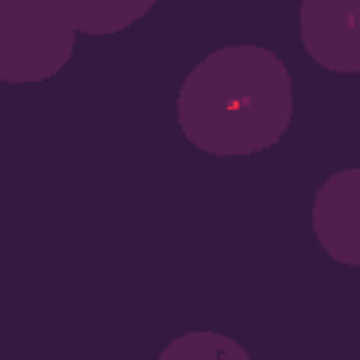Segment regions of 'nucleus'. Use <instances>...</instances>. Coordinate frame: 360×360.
I'll list each match as a JSON object with an SVG mask.
<instances>
[{"mask_svg":"<svg viewBox=\"0 0 360 360\" xmlns=\"http://www.w3.org/2000/svg\"><path fill=\"white\" fill-rule=\"evenodd\" d=\"M177 127L211 158H248L276 146L292 121V79L264 45H225L180 82Z\"/></svg>","mask_w":360,"mask_h":360,"instance_id":"f257e3e1","label":"nucleus"},{"mask_svg":"<svg viewBox=\"0 0 360 360\" xmlns=\"http://www.w3.org/2000/svg\"><path fill=\"white\" fill-rule=\"evenodd\" d=\"M152 0H0V82L37 84L62 73L76 34L127 31Z\"/></svg>","mask_w":360,"mask_h":360,"instance_id":"f03ea898","label":"nucleus"},{"mask_svg":"<svg viewBox=\"0 0 360 360\" xmlns=\"http://www.w3.org/2000/svg\"><path fill=\"white\" fill-rule=\"evenodd\" d=\"M357 0H304L298 8V34L307 56L329 73L360 70Z\"/></svg>","mask_w":360,"mask_h":360,"instance_id":"7ed1b4c3","label":"nucleus"},{"mask_svg":"<svg viewBox=\"0 0 360 360\" xmlns=\"http://www.w3.org/2000/svg\"><path fill=\"white\" fill-rule=\"evenodd\" d=\"M312 233L338 264H360V169L332 172L312 197Z\"/></svg>","mask_w":360,"mask_h":360,"instance_id":"20e7f679","label":"nucleus"},{"mask_svg":"<svg viewBox=\"0 0 360 360\" xmlns=\"http://www.w3.org/2000/svg\"><path fill=\"white\" fill-rule=\"evenodd\" d=\"M158 360H250V354L222 332L194 329L169 340Z\"/></svg>","mask_w":360,"mask_h":360,"instance_id":"39448f33","label":"nucleus"}]
</instances>
